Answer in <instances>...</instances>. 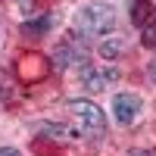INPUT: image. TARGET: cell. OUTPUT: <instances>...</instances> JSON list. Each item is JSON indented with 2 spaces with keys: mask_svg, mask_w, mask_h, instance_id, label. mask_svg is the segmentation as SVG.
<instances>
[{
  "mask_svg": "<svg viewBox=\"0 0 156 156\" xmlns=\"http://www.w3.org/2000/svg\"><path fill=\"white\" fill-rule=\"evenodd\" d=\"M0 44H3V28H0Z\"/></svg>",
  "mask_w": 156,
  "mask_h": 156,
  "instance_id": "cell-12",
  "label": "cell"
},
{
  "mask_svg": "<svg viewBox=\"0 0 156 156\" xmlns=\"http://www.w3.org/2000/svg\"><path fill=\"white\" fill-rule=\"evenodd\" d=\"M37 22H25V31H31V34H41L50 28V16H34Z\"/></svg>",
  "mask_w": 156,
  "mask_h": 156,
  "instance_id": "cell-8",
  "label": "cell"
},
{
  "mask_svg": "<svg viewBox=\"0 0 156 156\" xmlns=\"http://www.w3.org/2000/svg\"><path fill=\"white\" fill-rule=\"evenodd\" d=\"M150 16H153V3L150 0H131V22L137 28H144L150 22Z\"/></svg>",
  "mask_w": 156,
  "mask_h": 156,
  "instance_id": "cell-6",
  "label": "cell"
},
{
  "mask_svg": "<svg viewBox=\"0 0 156 156\" xmlns=\"http://www.w3.org/2000/svg\"><path fill=\"white\" fill-rule=\"evenodd\" d=\"M75 25L81 34H109L115 28V9L106 3H84L75 12Z\"/></svg>",
  "mask_w": 156,
  "mask_h": 156,
  "instance_id": "cell-2",
  "label": "cell"
},
{
  "mask_svg": "<svg viewBox=\"0 0 156 156\" xmlns=\"http://www.w3.org/2000/svg\"><path fill=\"white\" fill-rule=\"evenodd\" d=\"M125 50V41H122V34H109V37H103V41L97 44V53L103 59H115Z\"/></svg>",
  "mask_w": 156,
  "mask_h": 156,
  "instance_id": "cell-5",
  "label": "cell"
},
{
  "mask_svg": "<svg viewBox=\"0 0 156 156\" xmlns=\"http://www.w3.org/2000/svg\"><path fill=\"white\" fill-rule=\"evenodd\" d=\"M0 100H3V87H0Z\"/></svg>",
  "mask_w": 156,
  "mask_h": 156,
  "instance_id": "cell-13",
  "label": "cell"
},
{
  "mask_svg": "<svg viewBox=\"0 0 156 156\" xmlns=\"http://www.w3.org/2000/svg\"><path fill=\"white\" fill-rule=\"evenodd\" d=\"M69 115L81 140H100L106 134V115L94 100H69Z\"/></svg>",
  "mask_w": 156,
  "mask_h": 156,
  "instance_id": "cell-1",
  "label": "cell"
},
{
  "mask_svg": "<svg viewBox=\"0 0 156 156\" xmlns=\"http://www.w3.org/2000/svg\"><path fill=\"white\" fill-rule=\"evenodd\" d=\"M147 75H150V81L156 84V59H153V62H150V66H147Z\"/></svg>",
  "mask_w": 156,
  "mask_h": 156,
  "instance_id": "cell-10",
  "label": "cell"
},
{
  "mask_svg": "<svg viewBox=\"0 0 156 156\" xmlns=\"http://www.w3.org/2000/svg\"><path fill=\"white\" fill-rule=\"evenodd\" d=\"M90 56V50L87 44H81L78 37H66L59 47H56V53H53V62L59 69H69V66H84Z\"/></svg>",
  "mask_w": 156,
  "mask_h": 156,
  "instance_id": "cell-3",
  "label": "cell"
},
{
  "mask_svg": "<svg viewBox=\"0 0 156 156\" xmlns=\"http://www.w3.org/2000/svg\"><path fill=\"white\" fill-rule=\"evenodd\" d=\"M140 109H144V100L137 94H115L112 97V115H115V122L125 125V128L137 122Z\"/></svg>",
  "mask_w": 156,
  "mask_h": 156,
  "instance_id": "cell-4",
  "label": "cell"
},
{
  "mask_svg": "<svg viewBox=\"0 0 156 156\" xmlns=\"http://www.w3.org/2000/svg\"><path fill=\"white\" fill-rule=\"evenodd\" d=\"M140 44L150 47V50H156V16H150V22L140 28Z\"/></svg>",
  "mask_w": 156,
  "mask_h": 156,
  "instance_id": "cell-7",
  "label": "cell"
},
{
  "mask_svg": "<svg viewBox=\"0 0 156 156\" xmlns=\"http://www.w3.org/2000/svg\"><path fill=\"white\" fill-rule=\"evenodd\" d=\"M0 156H22V153L12 150V147H0Z\"/></svg>",
  "mask_w": 156,
  "mask_h": 156,
  "instance_id": "cell-9",
  "label": "cell"
},
{
  "mask_svg": "<svg viewBox=\"0 0 156 156\" xmlns=\"http://www.w3.org/2000/svg\"><path fill=\"white\" fill-rule=\"evenodd\" d=\"M128 156H153V153H150V150H131Z\"/></svg>",
  "mask_w": 156,
  "mask_h": 156,
  "instance_id": "cell-11",
  "label": "cell"
}]
</instances>
